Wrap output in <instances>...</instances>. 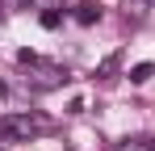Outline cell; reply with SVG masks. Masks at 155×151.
Masks as SVG:
<instances>
[{
    "label": "cell",
    "mask_w": 155,
    "mask_h": 151,
    "mask_svg": "<svg viewBox=\"0 0 155 151\" xmlns=\"http://www.w3.org/2000/svg\"><path fill=\"white\" fill-rule=\"evenodd\" d=\"M17 63H21V67H34L38 55H34V50H17Z\"/></svg>",
    "instance_id": "cell-8"
},
{
    "label": "cell",
    "mask_w": 155,
    "mask_h": 151,
    "mask_svg": "<svg viewBox=\"0 0 155 151\" xmlns=\"http://www.w3.org/2000/svg\"><path fill=\"white\" fill-rule=\"evenodd\" d=\"M151 4H155V0H151Z\"/></svg>",
    "instance_id": "cell-11"
},
{
    "label": "cell",
    "mask_w": 155,
    "mask_h": 151,
    "mask_svg": "<svg viewBox=\"0 0 155 151\" xmlns=\"http://www.w3.org/2000/svg\"><path fill=\"white\" fill-rule=\"evenodd\" d=\"M63 8H67V17L80 25H97L101 21V4L97 0H63Z\"/></svg>",
    "instance_id": "cell-3"
},
{
    "label": "cell",
    "mask_w": 155,
    "mask_h": 151,
    "mask_svg": "<svg viewBox=\"0 0 155 151\" xmlns=\"http://www.w3.org/2000/svg\"><path fill=\"white\" fill-rule=\"evenodd\" d=\"M46 130H51V122L38 113H4L0 118V143H25V139L46 134Z\"/></svg>",
    "instance_id": "cell-1"
},
{
    "label": "cell",
    "mask_w": 155,
    "mask_h": 151,
    "mask_svg": "<svg viewBox=\"0 0 155 151\" xmlns=\"http://www.w3.org/2000/svg\"><path fill=\"white\" fill-rule=\"evenodd\" d=\"M151 76H155V63H134V72H130V80H134V84H147Z\"/></svg>",
    "instance_id": "cell-6"
},
{
    "label": "cell",
    "mask_w": 155,
    "mask_h": 151,
    "mask_svg": "<svg viewBox=\"0 0 155 151\" xmlns=\"http://www.w3.org/2000/svg\"><path fill=\"white\" fill-rule=\"evenodd\" d=\"M0 21H4V4H0Z\"/></svg>",
    "instance_id": "cell-10"
},
{
    "label": "cell",
    "mask_w": 155,
    "mask_h": 151,
    "mask_svg": "<svg viewBox=\"0 0 155 151\" xmlns=\"http://www.w3.org/2000/svg\"><path fill=\"white\" fill-rule=\"evenodd\" d=\"M117 63H122V55H117V50H113L109 59H101V63H97V80H113V72H117Z\"/></svg>",
    "instance_id": "cell-4"
},
{
    "label": "cell",
    "mask_w": 155,
    "mask_h": 151,
    "mask_svg": "<svg viewBox=\"0 0 155 151\" xmlns=\"http://www.w3.org/2000/svg\"><path fill=\"white\" fill-rule=\"evenodd\" d=\"M0 97H8V84H4V80H0Z\"/></svg>",
    "instance_id": "cell-9"
},
{
    "label": "cell",
    "mask_w": 155,
    "mask_h": 151,
    "mask_svg": "<svg viewBox=\"0 0 155 151\" xmlns=\"http://www.w3.org/2000/svg\"><path fill=\"white\" fill-rule=\"evenodd\" d=\"M42 25L46 29H59L63 25V8H42Z\"/></svg>",
    "instance_id": "cell-7"
},
{
    "label": "cell",
    "mask_w": 155,
    "mask_h": 151,
    "mask_svg": "<svg viewBox=\"0 0 155 151\" xmlns=\"http://www.w3.org/2000/svg\"><path fill=\"white\" fill-rule=\"evenodd\" d=\"M25 72H29L25 84L34 88V92H51V88H63V84L71 80V72H67V67H59V63H42V59H38L34 67H25Z\"/></svg>",
    "instance_id": "cell-2"
},
{
    "label": "cell",
    "mask_w": 155,
    "mask_h": 151,
    "mask_svg": "<svg viewBox=\"0 0 155 151\" xmlns=\"http://www.w3.org/2000/svg\"><path fill=\"white\" fill-rule=\"evenodd\" d=\"M117 151H155V143L147 139V134H134V139H126Z\"/></svg>",
    "instance_id": "cell-5"
}]
</instances>
